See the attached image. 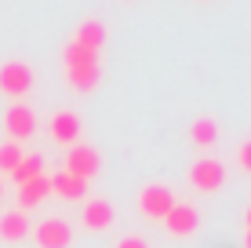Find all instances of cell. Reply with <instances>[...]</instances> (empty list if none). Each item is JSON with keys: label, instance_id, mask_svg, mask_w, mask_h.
Segmentation results:
<instances>
[{"label": "cell", "instance_id": "19", "mask_svg": "<svg viewBox=\"0 0 251 248\" xmlns=\"http://www.w3.org/2000/svg\"><path fill=\"white\" fill-rule=\"evenodd\" d=\"M237 165H240V168H244V172L251 175V139H244V142L237 146Z\"/></svg>", "mask_w": 251, "mask_h": 248}, {"label": "cell", "instance_id": "13", "mask_svg": "<svg viewBox=\"0 0 251 248\" xmlns=\"http://www.w3.org/2000/svg\"><path fill=\"white\" fill-rule=\"evenodd\" d=\"M48 193H51V175H37V179H29V183H22L19 186V212L37 208Z\"/></svg>", "mask_w": 251, "mask_h": 248}, {"label": "cell", "instance_id": "21", "mask_svg": "<svg viewBox=\"0 0 251 248\" xmlns=\"http://www.w3.org/2000/svg\"><path fill=\"white\" fill-rule=\"evenodd\" d=\"M244 248H251V230H248V237H244Z\"/></svg>", "mask_w": 251, "mask_h": 248}, {"label": "cell", "instance_id": "2", "mask_svg": "<svg viewBox=\"0 0 251 248\" xmlns=\"http://www.w3.org/2000/svg\"><path fill=\"white\" fill-rule=\"evenodd\" d=\"M160 223H164V230H168L171 237H193L197 226H201V212H197V204H189V201H175L171 212L160 219Z\"/></svg>", "mask_w": 251, "mask_h": 248}, {"label": "cell", "instance_id": "8", "mask_svg": "<svg viewBox=\"0 0 251 248\" xmlns=\"http://www.w3.org/2000/svg\"><path fill=\"white\" fill-rule=\"evenodd\" d=\"M113 204L106 197H84V208H80V223L88 230H109L113 226Z\"/></svg>", "mask_w": 251, "mask_h": 248}, {"label": "cell", "instance_id": "1", "mask_svg": "<svg viewBox=\"0 0 251 248\" xmlns=\"http://www.w3.org/2000/svg\"><path fill=\"white\" fill-rule=\"evenodd\" d=\"M29 88H33V70L22 62V58L0 62V95L22 99V95H29Z\"/></svg>", "mask_w": 251, "mask_h": 248}, {"label": "cell", "instance_id": "15", "mask_svg": "<svg viewBox=\"0 0 251 248\" xmlns=\"http://www.w3.org/2000/svg\"><path fill=\"white\" fill-rule=\"evenodd\" d=\"M73 44L99 51L102 44H106V26H102L99 19H84L80 26H76V33H73Z\"/></svg>", "mask_w": 251, "mask_h": 248}, {"label": "cell", "instance_id": "6", "mask_svg": "<svg viewBox=\"0 0 251 248\" xmlns=\"http://www.w3.org/2000/svg\"><path fill=\"white\" fill-rule=\"evenodd\" d=\"M171 204H175V193L168 190V186L160 183H150L138 190V212H142L146 219H164L171 212Z\"/></svg>", "mask_w": 251, "mask_h": 248}, {"label": "cell", "instance_id": "7", "mask_svg": "<svg viewBox=\"0 0 251 248\" xmlns=\"http://www.w3.org/2000/svg\"><path fill=\"white\" fill-rule=\"evenodd\" d=\"M4 128H7V135H11V142L29 139V135L37 132V113H33V106H25V102H15V106L4 113Z\"/></svg>", "mask_w": 251, "mask_h": 248}, {"label": "cell", "instance_id": "14", "mask_svg": "<svg viewBox=\"0 0 251 248\" xmlns=\"http://www.w3.org/2000/svg\"><path fill=\"white\" fill-rule=\"evenodd\" d=\"M189 142H193L197 150H211L215 142H219V121L215 117H197L193 124H189Z\"/></svg>", "mask_w": 251, "mask_h": 248}, {"label": "cell", "instance_id": "18", "mask_svg": "<svg viewBox=\"0 0 251 248\" xmlns=\"http://www.w3.org/2000/svg\"><path fill=\"white\" fill-rule=\"evenodd\" d=\"M22 146L19 142H0V175H11L15 172V165L22 161Z\"/></svg>", "mask_w": 251, "mask_h": 248}, {"label": "cell", "instance_id": "11", "mask_svg": "<svg viewBox=\"0 0 251 248\" xmlns=\"http://www.w3.org/2000/svg\"><path fill=\"white\" fill-rule=\"evenodd\" d=\"M66 81H69V88H73V91L91 95V91L99 88V81H102V66H99V62H95V66H69V70H66Z\"/></svg>", "mask_w": 251, "mask_h": 248}, {"label": "cell", "instance_id": "10", "mask_svg": "<svg viewBox=\"0 0 251 248\" xmlns=\"http://www.w3.org/2000/svg\"><path fill=\"white\" fill-rule=\"evenodd\" d=\"M22 237H29V216H25V212H19V208L4 212V216H0V241L19 245Z\"/></svg>", "mask_w": 251, "mask_h": 248}, {"label": "cell", "instance_id": "12", "mask_svg": "<svg viewBox=\"0 0 251 248\" xmlns=\"http://www.w3.org/2000/svg\"><path fill=\"white\" fill-rule=\"evenodd\" d=\"M51 193H58V197H66V201H84L88 197V183L62 168L58 175H51Z\"/></svg>", "mask_w": 251, "mask_h": 248}, {"label": "cell", "instance_id": "9", "mask_svg": "<svg viewBox=\"0 0 251 248\" xmlns=\"http://www.w3.org/2000/svg\"><path fill=\"white\" fill-rule=\"evenodd\" d=\"M80 128H84V121L73 113V110H58L55 117H51V139L55 142H62V146H73L76 139H80Z\"/></svg>", "mask_w": 251, "mask_h": 248}, {"label": "cell", "instance_id": "5", "mask_svg": "<svg viewBox=\"0 0 251 248\" xmlns=\"http://www.w3.org/2000/svg\"><path fill=\"white\" fill-rule=\"evenodd\" d=\"M102 168V157L95 146H84V142H73L66 153V172H73L76 179H84V183H91L95 175H99Z\"/></svg>", "mask_w": 251, "mask_h": 248}, {"label": "cell", "instance_id": "22", "mask_svg": "<svg viewBox=\"0 0 251 248\" xmlns=\"http://www.w3.org/2000/svg\"><path fill=\"white\" fill-rule=\"evenodd\" d=\"M248 230H251V204H248Z\"/></svg>", "mask_w": 251, "mask_h": 248}, {"label": "cell", "instance_id": "4", "mask_svg": "<svg viewBox=\"0 0 251 248\" xmlns=\"http://www.w3.org/2000/svg\"><path fill=\"white\" fill-rule=\"evenodd\" d=\"M222 183H226V168H222V161H215V157H201L193 168H189V186L201 190V193L222 190Z\"/></svg>", "mask_w": 251, "mask_h": 248}, {"label": "cell", "instance_id": "16", "mask_svg": "<svg viewBox=\"0 0 251 248\" xmlns=\"http://www.w3.org/2000/svg\"><path fill=\"white\" fill-rule=\"evenodd\" d=\"M37 175H44V161H40V153H22V161L15 165L11 179L22 186V183H29V179H37Z\"/></svg>", "mask_w": 251, "mask_h": 248}, {"label": "cell", "instance_id": "17", "mask_svg": "<svg viewBox=\"0 0 251 248\" xmlns=\"http://www.w3.org/2000/svg\"><path fill=\"white\" fill-rule=\"evenodd\" d=\"M62 62H66V70L69 66H95L99 62V51H91V48H80V44H69L62 48Z\"/></svg>", "mask_w": 251, "mask_h": 248}, {"label": "cell", "instance_id": "23", "mask_svg": "<svg viewBox=\"0 0 251 248\" xmlns=\"http://www.w3.org/2000/svg\"><path fill=\"white\" fill-rule=\"evenodd\" d=\"M0 197H4V179H0Z\"/></svg>", "mask_w": 251, "mask_h": 248}, {"label": "cell", "instance_id": "20", "mask_svg": "<svg viewBox=\"0 0 251 248\" xmlns=\"http://www.w3.org/2000/svg\"><path fill=\"white\" fill-rule=\"evenodd\" d=\"M117 248H150V241H146L142 234H127V237H120Z\"/></svg>", "mask_w": 251, "mask_h": 248}, {"label": "cell", "instance_id": "3", "mask_svg": "<svg viewBox=\"0 0 251 248\" xmlns=\"http://www.w3.org/2000/svg\"><path fill=\"white\" fill-rule=\"evenodd\" d=\"M33 241H37V248H69L73 245V226H69L62 216H48V219L37 223Z\"/></svg>", "mask_w": 251, "mask_h": 248}]
</instances>
